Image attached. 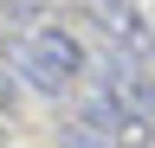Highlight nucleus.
I'll return each instance as SVG.
<instances>
[{
    "instance_id": "obj_1",
    "label": "nucleus",
    "mask_w": 155,
    "mask_h": 148,
    "mask_svg": "<svg viewBox=\"0 0 155 148\" xmlns=\"http://www.w3.org/2000/svg\"><path fill=\"white\" fill-rule=\"evenodd\" d=\"M19 71L32 77V90L58 97V90H71L78 71H84V45H78L65 26H39L32 39H26V52H19Z\"/></svg>"
},
{
    "instance_id": "obj_2",
    "label": "nucleus",
    "mask_w": 155,
    "mask_h": 148,
    "mask_svg": "<svg viewBox=\"0 0 155 148\" xmlns=\"http://www.w3.org/2000/svg\"><path fill=\"white\" fill-rule=\"evenodd\" d=\"M110 97H116V109H123V116L155 122V84H149L129 58H116V65H110Z\"/></svg>"
},
{
    "instance_id": "obj_3",
    "label": "nucleus",
    "mask_w": 155,
    "mask_h": 148,
    "mask_svg": "<svg viewBox=\"0 0 155 148\" xmlns=\"http://www.w3.org/2000/svg\"><path fill=\"white\" fill-rule=\"evenodd\" d=\"M91 13H97V26H104L116 45H129V52H149V26H142V13H136L129 0H91Z\"/></svg>"
},
{
    "instance_id": "obj_4",
    "label": "nucleus",
    "mask_w": 155,
    "mask_h": 148,
    "mask_svg": "<svg viewBox=\"0 0 155 148\" xmlns=\"http://www.w3.org/2000/svg\"><path fill=\"white\" fill-rule=\"evenodd\" d=\"M58 148H110V142H97V135H84V129H71V135L58 142Z\"/></svg>"
}]
</instances>
